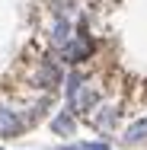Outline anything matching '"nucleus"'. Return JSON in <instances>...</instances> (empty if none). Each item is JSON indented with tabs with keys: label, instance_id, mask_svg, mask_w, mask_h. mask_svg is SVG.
<instances>
[{
	"label": "nucleus",
	"instance_id": "obj_2",
	"mask_svg": "<svg viewBox=\"0 0 147 150\" xmlns=\"http://www.w3.org/2000/svg\"><path fill=\"white\" fill-rule=\"evenodd\" d=\"M35 83H38L42 90H55V86L61 83V70L51 64V61H45L42 70H38V77H35Z\"/></svg>",
	"mask_w": 147,
	"mask_h": 150
},
{
	"label": "nucleus",
	"instance_id": "obj_7",
	"mask_svg": "<svg viewBox=\"0 0 147 150\" xmlns=\"http://www.w3.org/2000/svg\"><path fill=\"white\" fill-rule=\"evenodd\" d=\"M115 109H99V115L93 118V125L99 128V131H109V128H115Z\"/></svg>",
	"mask_w": 147,
	"mask_h": 150
},
{
	"label": "nucleus",
	"instance_id": "obj_1",
	"mask_svg": "<svg viewBox=\"0 0 147 150\" xmlns=\"http://www.w3.org/2000/svg\"><path fill=\"white\" fill-rule=\"evenodd\" d=\"M89 54H93V38H89L87 32H77L74 42L64 45V58L70 61V64H80V61H87Z\"/></svg>",
	"mask_w": 147,
	"mask_h": 150
},
{
	"label": "nucleus",
	"instance_id": "obj_11",
	"mask_svg": "<svg viewBox=\"0 0 147 150\" xmlns=\"http://www.w3.org/2000/svg\"><path fill=\"white\" fill-rule=\"evenodd\" d=\"M55 150H83V144H61V147H55Z\"/></svg>",
	"mask_w": 147,
	"mask_h": 150
},
{
	"label": "nucleus",
	"instance_id": "obj_5",
	"mask_svg": "<svg viewBox=\"0 0 147 150\" xmlns=\"http://www.w3.org/2000/svg\"><path fill=\"white\" fill-rule=\"evenodd\" d=\"M74 128H77V115H74L70 109H67V112H58V115L51 118V131H55V134H70Z\"/></svg>",
	"mask_w": 147,
	"mask_h": 150
},
{
	"label": "nucleus",
	"instance_id": "obj_9",
	"mask_svg": "<svg viewBox=\"0 0 147 150\" xmlns=\"http://www.w3.org/2000/svg\"><path fill=\"white\" fill-rule=\"evenodd\" d=\"M83 86H87V77L77 74V70H70V74H67V99H70L77 90H83Z\"/></svg>",
	"mask_w": 147,
	"mask_h": 150
},
{
	"label": "nucleus",
	"instance_id": "obj_10",
	"mask_svg": "<svg viewBox=\"0 0 147 150\" xmlns=\"http://www.w3.org/2000/svg\"><path fill=\"white\" fill-rule=\"evenodd\" d=\"M83 150H109V144H106V141H99V144H87Z\"/></svg>",
	"mask_w": 147,
	"mask_h": 150
},
{
	"label": "nucleus",
	"instance_id": "obj_3",
	"mask_svg": "<svg viewBox=\"0 0 147 150\" xmlns=\"http://www.w3.org/2000/svg\"><path fill=\"white\" fill-rule=\"evenodd\" d=\"M23 131V121L16 112H10V109H0V137H13V134H19Z\"/></svg>",
	"mask_w": 147,
	"mask_h": 150
},
{
	"label": "nucleus",
	"instance_id": "obj_8",
	"mask_svg": "<svg viewBox=\"0 0 147 150\" xmlns=\"http://www.w3.org/2000/svg\"><path fill=\"white\" fill-rule=\"evenodd\" d=\"M147 137V118H141V121H134V125H128V131H125V141H144Z\"/></svg>",
	"mask_w": 147,
	"mask_h": 150
},
{
	"label": "nucleus",
	"instance_id": "obj_6",
	"mask_svg": "<svg viewBox=\"0 0 147 150\" xmlns=\"http://www.w3.org/2000/svg\"><path fill=\"white\" fill-rule=\"evenodd\" d=\"M51 42H55L58 48H64V45L70 42V23H67L64 16H58L55 26H51Z\"/></svg>",
	"mask_w": 147,
	"mask_h": 150
},
{
	"label": "nucleus",
	"instance_id": "obj_4",
	"mask_svg": "<svg viewBox=\"0 0 147 150\" xmlns=\"http://www.w3.org/2000/svg\"><path fill=\"white\" fill-rule=\"evenodd\" d=\"M93 102H96V93L89 90V86H83V90H77L70 96V112H74V115H77V112H89Z\"/></svg>",
	"mask_w": 147,
	"mask_h": 150
}]
</instances>
